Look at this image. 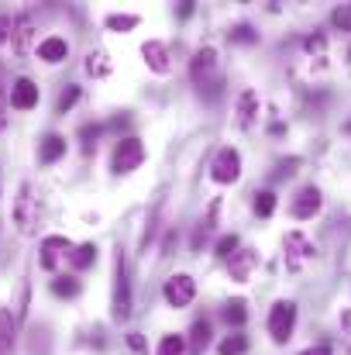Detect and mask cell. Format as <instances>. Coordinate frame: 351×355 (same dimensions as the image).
<instances>
[{"label": "cell", "instance_id": "21", "mask_svg": "<svg viewBox=\"0 0 351 355\" xmlns=\"http://www.w3.org/2000/svg\"><path fill=\"white\" fill-rule=\"evenodd\" d=\"M255 214H258V218H272V214H276V193H272V190L255 193Z\"/></svg>", "mask_w": 351, "mask_h": 355}, {"label": "cell", "instance_id": "35", "mask_svg": "<svg viewBox=\"0 0 351 355\" xmlns=\"http://www.w3.org/2000/svg\"><path fill=\"white\" fill-rule=\"evenodd\" d=\"M334 24H338V28H351V14H341V10H334Z\"/></svg>", "mask_w": 351, "mask_h": 355}, {"label": "cell", "instance_id": "34", "mask_svg": "<svg viewBox=\"0 0 351 355\" xmlns=\"http://www.w3.org/2000/svg\"><path fill=\"white\" fill-rule=\"evenodd\" d=\"M127 345H131L134 352H145V338H141L138 331H131V335H127Z\"/></svg>", "mask_w": 351, "mask_h": 355}, {"label": "cell", "instance_id": "38", "mask_svg": "<svg viewBox=\"0 0 351 355\" xmlns=\"http://www.w3.org/2000/svg\"><path fill=\"white\" fill-rule=\"evenodd\" d=\"M179 14H183V17H190V14H193V0H186V3L179 7Z\"/></svg>", "mask_w": 351, "mask_h": 355}, {"label": "cell", "instance_id": "15", "mask_svg": "<svg viewBox=\"0 0 351 355\" xmlns=\"http://www.w3.org/2000/svg\"><path fill=\"white\" fill-rule=\"evenodd\" d=\"M255 114H258V94L255 90H244L237 97V121H241V128H251Z\"/></svg>", "mask_w": 351, "mask_h": 355}, {"label": "cell", "instance_id": "37", "mask_svg": "<svg viewBox=\"0 0 351 355\" xmlns=\"http://www.w3.org/2000/svg\"><path fill=\"white\" fill-rule=\"evenodd\" d=\"M7 28H10V17H7V14H0V42L7 38Z\"/></svg>", "mask_w": 351, "mask_h": 355}, {"label": "cell", "instance_id": "30", "mask_svg": "<svg viewBox=\"0 0 351 355\" xmlns=\"http://www.w3.org/2000/svg\"><path fill=\"white\" fill-rule=\"evenodd\" d=\"M303 49H307L310 55H324V49H327V42H324V35H310V38L303 42Z\"/></svg>", "mask_w": 351, "mask_h": 355}, {"label": "cell", "instance_id": "12", "mask_svg": "<svg viewBox=\"0 0 351 355\" xmlns=\"http://www.w3.org/2000/svg\"><path fill=\"white\" fill-rule=\"evenodd\" d=\"M255 262H258V255L251 252V248H237L231 259H228V269H231V279L237 283H244V279H251V269H255Z\"/></svg>", "mask_w": 351, "mask_h": 355}, {"label": "cell", "instance_id": "28", "mask_svg": "<svg viewBox=\"0 0 351 355\" xmlns=\"http://www.w3.org/2000/svg\"><path fill=\"white\" fill-rule=\"evenodd\" d=\"M234 252H237V235H224L217 241V255H221V259H231Z\"/></svg>", "mask_w": 351, "mask_h": 355}, {"label": "cell", "instance_id": "9", "mask_svg": "<svg viewBox=\"0 0 351 355\" xmlns=\"http://www.w3.org/2000/svg\"><path fill=\"white\" fill-rule=\"evenodd\" d=\"M35 104H38V87H35L28 76L14 80V87H10V107H17V111H31Z\"/></svg>", "mask_w": 351, "mask_h": 355}, {"label": "cell", "instance_id": "5", "mask_svg": "<svg viewBox=\"0 0 351 355\" xmlns=\"http://www.w3.org/2000/svg\"><path fill=\"white\" fill-rule=\"evenodd\" d=\"M145 162V145L138 138H120L114 145V159H111V169L117 176L120 173H134L138 166Z\"/></svg>", "mask_w": 351, "mask_h": 355}, {"label": "cell", "instance_id": "33", "mask_svg": "<svg viewBox=\"0 0 351 355\" xmlns=\"http://www.w3.org/2000/svg\"><path fill=\"white\" fill-rule=\"evenodd\" d=\"M100 59H104V55H90V62H87V69H90V73H97V76H104V73H107V66H104Z\"/></svg>", "mask_w": 351, "mask_h": 355}, {"label": "cell", "instance_id": "32", "mask_svg": "<svg viewBox=\"0 0 351 355\" xmlns=\"http://www.w3.org/2000/svg\"><path fill=\"white\" fill-rule=\"evenodd\" d=\"M7 107H10V97H7V90H3V83H0V131L7 128Z\"/></svg>", "mask_w": 351, "mask_h": 355}, {"label": "cell", "instance_id": "13", "mask_svg": "<svg viewBox=\"0 0 351 355\" xmlns=\"http://www.w3.org/2000/svg\"><path fill=\"white\" fill-rule=\"evenodd\" d=\"M66 55H69V42H66V38L48 35V38L38 42V59H42V62H62Z\"/></svg>", "mask_w": 351, "mask_h": 355}, {"label": "cell", "instance_id": "20", "mask_svg": "<svg viewBox=\"0 0 351 355\" xmlns=\"http://www.w3.org/2000/svg\"><path fill=\"white\" fill-rule=\"evenodd\" d=\"M244 352H248V338L244 335H228L217 345V355H244Z\"/></svg>", "mask_w": 351, "mask_h": 355}, {"label": "cell", "instance_id": "23", "mask_svg": "<svg viewBox=\"0 0 351 355\" xmlns=\"http://www.w3.org/2000/svg\"><path fill=\"white\" fill-rule=\"evenodd\" d=\"M183 352H186L183 335H165V338L159 342V355H183Z\"/></svg>", "mask_w": 351, "mask_h": 355}, {"label": "cell", "instance_id": "24", "mask_svg": "<svg viewBox=\"0 0 351 355\" xmlns=\"http://www.w3.org/2000/svg\"><path fill=\"white\" fill-rule=\"evenodd\" d=\"M14 321H10V314L7 311H0V352H7L10 349V342H14Z\"/></svg>", "mask_w": 351, "mask_h": 355}, {"label": "cell", "instance_id": "25", "mask_svg": "<svg viewBox=\"0 0 351 355\" xmlns=\"http://www.w3.org/2000/svg\"><path fill=\"white\" fill-rule=\"evenodd\" d=\"M76 101H80V87H66V90L59 94V104H55V111H59V114H66V111H69Z\"/></svg>", "mask_w": 351, "mask_h": 355}, {"label": "cell", "instance_id": "1", "mask_svg": "<svg viewBox=\"0 0 351 355\" xmlns=\"http://www.w3.org/2000/svg\"><path fill=\"white\" fill-rule=\"evenodd\" d=\"M190 76L200 90H217L221 87V73H217V49H200L190 62Z\"/></svg>", "mask_w": 351, "mask_h": 355}, {"label": "cell", "instance_id": "18", "mask_svg": "<svg viewBox=\"0 0 351 355\" xmlns=\"http://www.w3.org/2000/svg\"><path fill=\"white\" fill-rule=\"evenodd\" d=\"M62 248L69 252V241H66L62 235L45 238V241H42V266H45V269H55V255H59Z\"/></svg>", "mask_w": 351, "mask_h": 355}, {"label": "cell", "instance_id": "7", "mask_svg": "<svg viewBox=\"0 0 351 355\" xmlns=\"http://www.w3.org/2000/svg\"><path fill=\"white\" fill-rule=\"evenodd\" d=\"M210 176H214V183H234L237 176H241V155H237V148L231 145H224L217 155H214V166H210Z\"/></svg>", "mask_w": 351, "mask_h": 355}, {"label": "cell", "instance_id": "4", "mask_svg": "<svg viewBox=\"0 0 351 355\" xmlns=\"http://www.w3.org/2000/svg\"><path fill=\"white\" fill-rule=\"evenodd\" d=\"M293 324H296V304H289V300L272 304V311H269V335H272V342H276V345L289 342Z\"/></svg>", "mask_w": 351, "mask_h": 355}, {"label": "cell", "instance_id": "3", "mask_svg": "<svg viewBox=\"0 0 351 355\" xmlns=\"http://www.w3.org/2000/svg\"><path fill=\"white\" fill-rule=\"evenodd\" d=\"M162 297H165V304L169 307H190L193 304V297H197V279L190 276V272H176V276H169L165 279V286H162Z\"/></svg>", "mask_w": 351, "mask_h": 355}, {"label": "cell", "instance_id": "22", "mask_svg": "<svg viewBox=\"0 0 351 355\" xmlns=\"http://www.w3.org/2000/svg\"><path fill=\"white\" fill-rule=\"evenodd\" d=\"M224 318H228V324H234V328H241V324L248 321V311H244V300H231V304L224 307Z\"/></svg>", "mask_w": 351, "mask_h": 355}, {"label": "cell", "instance_id": "27", "mask_svg": "<svg viewBox=\"0 0 351 355\" xmlns=\"http://www.w3.org/2000/svg\"><path fill=\"white\" fill-rule=\"evenodd\" d=\"M76 290H80L76 279H55V283H52V293H55V297H76Z\"/></svg>", "mask_w": 351, "mask_h": 355}, {"label": "cell", "instance_id": "14", "mask_svg": "<svg viewBox=\"0 0 351 355\" xmlns=\"http://www.w3.org/2000/svg\"><path fill=\"white\" fill-rule=\"evenodd\" d=\"M141 55H145V62H148L155 73H169V49H165L162 42H145Z\"/></svg>", "mask_w": 351, "mask_h": 355}, {"label": "cell", "instance_id": "8", "mask_svg": "<svg viewBox=\"0 0 351 355\" xmlns=\"http://www.w3.org/2000/svg\"><path fill=\"white\" fill-rule=\"evenodd\" d=\"M10 38H14V52L24 59V55L31 52V38H35V21H31V14H17V17H14Z\"/></svg>", "mask_w": 351, "mask_h": 355}, {"label": "cell", "instance_id": "19", "mask_svg": "<svg viewBox=\"0 0 351 355\" xmlns=\"http://www.w3.org/2000/svg\"><path fill=\"white\" fill-rule=\"evenodd\" d=\"M93 262H97V245H93V241L76 245V248L69 252V266H73V269H90Z\"/></svg>", "mask_w": 351, "mask_h": 355}, {"label": "cell", "instance_id": "36", "mask_svg": "<svg viewBox=\"0 0 351 355\" xmlns=\"http://www.w3.org/2000/svg\"><path fill=\"white\" fill-rule=\"evenodd\" d=\"M300 355H331V345H314V349H303Z\"/></svg>", "mask_w": 351, "mask_h": 355}, {"label": "cell", "instance_id": "16", "mask_svg": "<svg viewBox=\"0 0 351 355\" xmlns=\"http://www.w3.org/2000/svg\"><path fill=\"white\" fill-rule=\"evenodd\" d=\"M210 345V321H197L190 328V355H204Z\"/></svg>", "mask_w": 351, "mask_h": 355}, {"label": "cell", "instance_id": "11", "mask_svg": "<svg viewBox=\"0 0 351 355\" xmlns=\"http://www.w3.org/2000/svg\"><path fill=\"white\" fill-rule=\"evenodd\" d=\"M310 255H314V245H310L307 238L296 235V232H293V235H286V266H289L293 272H296V269H300V262H303V259H310Z\"/></svg>", "mask_w": 351, "mask_h": 355}, {"label": "cell", "instance_id": "31", "mask_svg": "<svg viewBox=\"0 0 351 355\" xmlns=\"http://www.w3.org/2000/svg\"><path fill=\"white\" fill-rule=\"evenodd\" d=\"M100 131H104V124H87V128H83V138H87V152H90V148L97 145Z\"/></svg>", "mask_w": 351, "mask_h": 355}, {"label": "cell", "instance_id": "10", "mask_svg": "<svg viewBox=\"0 0 351 355\" xmlns=\"http://www.w3.org/2000/svg\"><path fill=\"white\" fill-rule=\"evenodd\" d=\"M317 211H321V190H317V187H303V190L296 193V200H293V218L307 221V218H314Z\"/></svg>", "mask_w": 351, "mask_h": 355}, {"label": "cell", "instance_id": "26", "mask_svg": "<svg viewBox=\"0 0 351 355\" xmlns=\"http://www.w3.org/2000/svg\"><path fill=\"white\" fill-rule=\"evenodd\" d=\"M107 28H114V31L138 28V17H134V14H111V17H107Z\"/></svg>", "mask_w": 351, "mask_h": 355}, {"label": "cell", "instance_id": "6", "mask_svg": "<svg viewBox=\"0 0 351 355\" xmlns=\"http://www.w3.org/2000/svg\"><path fill=\"white\" fill-rule=\"evenodd\" d=\"M114 318L117 321L131 318V286H127V269H124V255L120 252L114 259Z\"/></svg>", "mask_w": 351, "mask_h": 355}, {"label": "cell", "instance_id": "29", "mask_svg": "<svg viewBox=\"0 0 351 355\" xmlns=\"http://www.w3.org/2000/svg\"><path fill=\"white\" fill-rule=\"evenodd\" d=\"M231 38H234V42H241V45H251V42H258V35H255L248 24H237V28L231 31Z\"/></svg>", "mask_w": 351, "mask_h": 355}, {"label": "cell", "instance_id": "17", "mask_svg": "<svg viewBox=\"0 0 351 355\" xmlns=\"http://www.w3.org/2000/svg\"><path fill=\"white\" fill-rule=\"evenodd\" d=\"M38 155H42V162H45V166L59 162V159L66 155V138H62V135H48V138L42 141V152H38Z\"/></svg>", "mask_w": 351, "mask_h": 355}, {"label": "cell", "instance_id": "2", "mask_svg": "<svg viewBox=\"0 0 351 355\" xmlns=\"http://www.w3.org/2000/svg\"><path fill=\"white\" fill-rule=\"evenodd\" d=\"M14 225L21 235H35V225H38V197L31 193V183H21L17 187V197H14Z\"/></svg>", "mask_w": 351, "mask_h": 355}]
</instances>
